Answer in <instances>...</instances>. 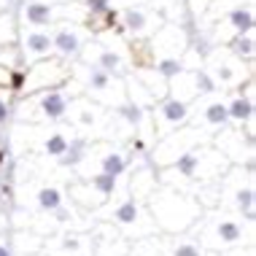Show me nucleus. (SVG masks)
<instances>
[{
  "label": "nucleus",
  "instance_id": "nucleus-1",
  "mask_svg": "<svg viewBox=\"0 0 256 256\" xmlns=\"http://www.w3.org/2000/svg\"><path fill=\"white\" fill-rule=\"evenodd\" d=\"M68 108H70V100H68L65 92H60L57 86H54V89H46V92L38 98V119L60 122L62 116L68 114Z\"/></svg>",
  "mask_w": 256,
  "mask_h": 256
},
{
  "label": "nucleus",
  "instance_id": "nucleus-2",
  "mask_svg": "<svg viewBox=\"0 0 256 256\" xmlns=\"http://www.w3.org/2000/svg\"><path fill=\"white\" fill-rule=\"evenodd\" d=\"M156 119H159V124H162L164 130L178 127V124H184L186 119H189V102H184L178 98H168L162 106L156 108Z\"/></svg>",
  "mask_w": 256,
  "mask_h": 256
},
{
  "label": "nucleus",
  "instance_id": "nucleus-3",
  "mask_svg": "<svg viewBox=\"0 0 256 256\" xmlns=\"http://www.w3.org/2000/svg\"><path fill=\"white\" fill-rule=\"evenodd\" d=\"M52 46L57 54H62V57H76V54L81 52V46H84V40H81V32L76 30V27L65 24L52 36Z\"/></svg>",
  "mask_w": 256,
  "mask_h": 256
},
{
  "label": "nucleus",
  "instance_id": "nucleus-4",
  "mask_svg": "<svg viewBox=\"0 0 256 256\" xmlns=\"http://www.w3.org/2000/svg\"><path fill=\"white\" fill-rule=\"evenodd\" d=\"M24 49L30 57H49V54L54 52V46H52V36L49 32H44V30H32V32H27V38H24Z\"/></svg>",
  "mask_w": 256,
  "mask_h": 256
},
{
  "label": "nucleus",
  "instance_id": "nucleus-5",
  "mask_svg": "<svg viewBox=\"0 0 256 256\" xmlns=\"http://www.w3.org/2000/svg\"><path fill=\"white\" fill-rule=\"evenodd\" d=\"M84 86L89 89V92H94V94H102V92H108L110 84H114V76L106 73V70H100L98 65H92V68H84Z\"/></svg>",
  "mask_w": 256,
  "mask_h": 256
},
{
  "label": "nucleus",
  "instance_id": "nucleus-6",
  "mask_svg": "<svg viewBox=\"0 0 256 256\" xmlns=\"http://www.w3.org/2000/svg\"><path fill=\"white\" fill-rule=\"evenodd\" d=\"M226 24L234 30V36H240V32H251L254 30V8L251 6H238V8H232L226 14Z\"/></svg>",
  "mask_w": 256,
  "mask_h": 256
},
{
  "label": "nucleus",
  "instance_id": "nucleus-7",
  "mask_svg": "<svg viewBox=\"0 0 256 256\" xmlns=\"http://www.w3.org/2000/svg\"><path fill=\"white\" fill-rule=\"evenodd\" d=\"M122 24L127 27L130 32H135V36H143V32L151 27V16L143 8H127L122 16Z\"/></svg>",
  "mask_w": 256,
  "mask_h": 256
},
{
  "label": "nucleus",
  "instance_id": "nucleus-8",
  "mask_svg": "<svg viewBox=\"0 0 256 256\" xmlns=\"http://www.w3.org/2000/svg\"><path fill=\"white\" fill-rule=\"evenodd\" d=\"M94 65H98L100 70L114 76V73H119L124 68V57L119 52H114V49H98L94 52Z\"/></svg>",
  "mask_w": 256,
  "mask_h": 256
},
{
  "label": "nucleus",
  "instance_id": "nucleus-9",
  "mask_svg": "<svg viewBox=\"0 0 256 256\" xmlns=\"http://www.w3.org/2000/svg\"><path fill=\"white\" fill-rule=\"evenodd\" d=\"M24 19L36 27H44L54 19V6L52 3H30L24 8Z\"/></svg>",
  "mask_w": 256,
  "mask_h": 256
},
{
  "label": "nucleus",
  "instance_id": "nucleus-10",
  "mask_svg": "<svg viewBox=\"0 0 256 256\" xmlns=\"http://www.w3.org/2000/svg\"><path fill=\"white\" fill-rule=\"evenodd\" d=\"M226 114H230V119L234 122H251V116H254V100H251V94L248 98H234L230 106H226Z\"/></svg>",
  "mask_w": 256,
  "mask_h": 256
},
{
  "label": "nucleus",
  "instance_id": "nucleus-11",
  "mask_svg": "<svg viewBox=\"0 0 256 256\" xmlns=\"http://www.w3.org/2000/svg\"><path fill=\"white\" fill-rule=\"evenodd\" d=\"M60 159H62V164H70V168H76L78 162H84L86 159V138H73V140H68V148Z\"/></svg>",
  "mask_w": 256,
  "mask_h": 256
},
{
  "label": "nucleus",
  "instance_id": "nucleus-12",
  "mask_svg": "<svg viewBox=\"0 0 256 256\" xmlns=\"http://www.w3.org/2000/svg\"><path fill=\"white\" fill-rule=\"evenodd\" d=\"M226 119H230V114H226V102L213 100V102H208V106L202 108V122L210 124V127H221Z\"/></svg>",
  "mask_w": 256,
  "mask_h": 256
},
{
  "label": "nucleus",
  "instance_id": "nucleus-13",
  "mask_svg": "<svg viewBox=\"0 0 256 256\" xmlns=\"http://www.w3.org/2000/svg\"><path fill=\"white\" fill-rule=\"evenodd\" d=\"M154 70L162 76V78L170 81V78H176V76L184 70V60H181V57H159Z\"/></svg>",
  "mask_w": 256,
  "mask_h": 256
},
{
  "label": "nucleus",
  "instance_id": "nucleus-14",
  "mask_svg": "<svg viewBox=\"0 0 256 256\" xmlns=\"http://www.w3.org/2000/svg\"><path fill=\"white\" fill-rule=\"evenodd\" d=\"M119 116L130 124V127H140V124H143V106H140V102H135V100L122 102V106H119Z\"/></svg>",
  "mask_w": 256,
  "mask_h": 256
},
{
  "label": "nucleus",
  "instance_id": "nucleus-15",
  "mask_svg": "<svg viewBox=\"0 0 256 256\" xmlns=\"http://www.w3.org/2000/svg\"><path fill=\"white\" fill-rule=\"evenodd\" d=\"M38 205L44 208V210H60V205H62V192L54 189V186H44V189L38 192Z\"/></svg>",
  "mask_w": 256,
  "mask_h": 256
},
{
  "label": "nucleus",
  "instance_id": "nucleus-16",
  "mask_svg": "<svg viewBox=\"0 0 256 256\" xmlns=\"http://www.w3.org/2000/svg\"><path fill=\"white\" fill-rule=\"evenodd\" d=\"M232 52L234 57L240 60H251L254 57V30L251 32H240V36H234V44H232Z\"/></svg>",
  "mask_w": 256,
  "mask_h": 256
},
{
  "label": "nucleus",
  "instance_id": "nucleus-17",
  "mask_svg": "<svg viewBox=\"0 0 256 256\" xmlns=\"http://www.w3.org/2000/svg\"><path fill=\"white\" fill-rule=\"evenodd\" d=\"M100 168H102V172H108V176H122V172L127 170V159L122 154H116V151H110V154H106L100 159Z\"/></svg>",
  "mask_w": 256,
  "mask_h": 256
},
{
  "label": "nucleus",
  "instance_id": "nucleus-18",
  "mask_svg": "<svg viewBox=\"0 0 256 256\" xmlns=\"http://www.w3.org/2000/svg\"><path fill=\"white\" fill-rule=\"evenodd\" d=\"M65 148H68V135L65 132H52L44 143V154H49V156H62Z\"/></svg>",
  "mask_w": 256,
  "mask_h": 256
},
{
  "label": "nucleus",
  "instance_id": "nucleus-19",
  "mask_svg": "<svg viewBox=\"0 0 256 256\" xmlns=\"http://www.w3.org/2000/svg\"><path fill=\"white\" fill-rule=\"evenodd\" d=\"M138 216H140V210H138L135 200H127V202H122L119 208H116V213H114V218L122 221V224H132Z\"/></svg>",
  "mask_w": 256,
  "mask_h": 256
},
{
  "label": "nucleus",
  "instance_id": "nucleus-20",
  "mask_svg": "<svg viewBox=\"0 0 256 256\" xmlns=\"http://www.w3.org/2000/svg\"><path fill=\"white\" fill-rule=\"evenodd\" d=\"M116 178H119V176H108V172H100V176L92 178V186L100 192L102 197H108V194H114V189H116Z\"/></svg>",
  "mask_w": 256,
  "mask_h": 256
},
{
  "label": "nucleus",
  "instance_id": "nucleus-21",
  "mask_svg": "<svg viewBox=\"0 0 256 256\" xmlns=\"http://www.w3.org/2000/svg\"><path fill=\"white\" fill-rule=\"evenodd\" d=\"M240 226L234 224V221H221V226H218V238L224 240V243H238L240 240Z\"/></svg>",
  "mask_w": 256,
  "mask_h": 256
},
{
  "label": "nucleus",
  "instance_id": "nucleus-22",
  "mask_svg": "<svg viewBox=\"0 0 256 256\" xmlns=\"http://www.w3.org/2000/svg\"><path fill=\"white\" fill-rule=\"evenodd\" d=\"M213 76H216V81H221V84H234V81H238V70H234L230 62H224V65L218 62V65L213 68Z\"/></svg>",
  "mask_w": 256,
  "mask_h": 256
},
{
  "label": "nucleus",
  "instance_id": "nucleus-23",
  "mask_svg": "<svg viewBox=\"0 0 256 256\" xmlns=\"http://www.w3.org/2000/svg\"><path fill=\"white\" fill-rule=\"evenodd\" d=\"M76 119H78L81 124H86V127H89V124H94V122H98V108H94V106H89V102H84V106H81L78 110H76Z\"/></svg>",
  "mask_w": 256,
  "mask_h": 256
},
{
  "label": "nucleus",
  "instance_id": "nucleus-24",
  "mask_svg": "<svg viewBox=\"0 0 256 256\" xmlns=\"http://www.w3.org/2000/svg\"><path fill=\"white\" fill-rule=\"evenodd\" d=\"M84 6L92 14H108L110 11V0H84Z\"/></svg>",
  "mask_w": 256,
  "mask_h": 256
},
{
  "label": "nucleus",
  "instance_id": "nucleus-25",
  "mask_svg": "<svg viewBox=\"0 0 256 256\" xmlns=\"http://www.w3.org/2000/svg\"><path fill=\"white\" fill-rule=\"evenodd\" d=\"M176 256H200V248H197V246H189V243H186V246H178V248H176Z\"/></svg>",
  "mask_w": 256,
  "mask_h": 256
},
{
  "label": "nucleus",
  "instance_id": "nucleus-26",
  "mask_svg": "<svg viewBox=\"0 0 256 256\" xmlns=\"http://www.w3.org/2000/svg\"><path fill=\"white\" fill-rule=\"evenodd\" d=\"M8 114H11V106H8V98H6V94H0V124H3L6 119H8Z\"/></svg>",
  "mask_w": 256,
  "mask_h": 256
},
{
  "label": "nucleus",
  "instance_id": "nucleus-27",
  "mask_svg": "<svg viewBox=\"0 0 256 256\" xmlns=\"http://www.w3.org/2000/svg\"><path fill=\"white\" fill-rule=\"evenodd\" d=\"M11 89H24V73H11Z\"/></svg>",
  "mask_w": 256,
  "mask_h": 256
},
{
  "label": "nucleus",
  "instance_id": "nucleus-28",
  "mask_svg": "<svg viewBox=\"0 0 256 256\" xmlns=\"http://www.w3.org/2000/svg\"><path fill=\"white\" fill-rule=\"evenodd\" d=\"M0 256H11V254H8V248H6V246H0Z\"/></svg>",
  "mask_w": 256,
  "mask_h": 256
}]
</instances>
